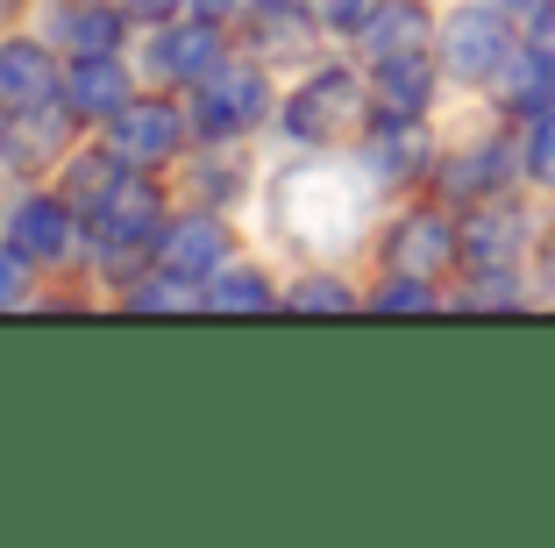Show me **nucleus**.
<instances>
[{"mask_svg":"<svg viewBox=\"0 0 555 548\" xmlns=\"http://www.w3.org/2000/svg\"><path fill=\"white\" fill-rule=\"evenodd\" d=\"M513 29H506V15H499V8H463L456 22H449V29H441V58H449V72H456V79H499V65H506L513 58Z\"/></svg>","mask_w":555,"mask_h":548,"instance_id":"f257e3e1","label":"nucleus"},{"mask_svg":"<svg viewBox=\"0 0 555 548\" xmlns=\"http://www.w3.org/2000/svg\"><path fill=\"white\" fill-rule=\"evenodd\" d=\"M179 150V114L171 107H129L115 122V157L121 164H164Z\"/></svg>","mask_w":555,"mask_h":548,"instance_id":"6e6552de","label":"nucleus"},{"mask_svg":"<svg viewBox=\"0 0 555 548\" xmlns=\"http://www.w3.org/2000/svg\"><path fill=\"white\" fill-rule=\"evenodd\" d=\"M520 242H527V214L513 200H477L470 221H463V264L470 271H513L520 264Z\"/></svg>","mask_w":555,"mask_h":548,"instance_id":"f03ea898","label":"nucleus"},{"mask_svg":"<svg viewBox=\"0 0 555 548\" xmlns=\"http://www.w3.org/2000/svg\"><path fill=\"white\" fill-rule=\"evenodd\" d=\"M377 307H435V292H427V285H413V278H399V285H385V292H377Z\"/></svg>","mask_w":555,"mask_h":548,"instance_id":"aec40b11","label":"nucleus"},{"mask_svg":"<svg viewBox=\"0 0 555 548\" xmlns=\"http://www.w3.org/2000/svg\"><path fill=\"white\" fill-rule=\"evenodd\" d=\"M499 107H513V114H548L555 107V50H541V43H520L499 65Z\"/></svg>","mask_w":555,"mask_h":548,"instance_id":"423d86ee","label":"nucleus"},{"mask_svg":"<svg viewBox=\"0 0 555 548\" xmlns=\"http://www.w3.org/2000/svg\"><path fill=\"white\" fill-rule=\"evenodd\" d=\"M363 29V58H413L421 50V36H427V15L413 8V0H392V8H377V15H363L357 22Z\"/></svg>","mask_w":555,"mask_h":548,"instance_id":"1a4fd4ad","label":"nucleus"},{"mask_svg":"<svg viewBox=\"0 0 555 548\" xmlns=\"http://www.w3.org/2000/svg\"><path fill=\"white\" fill-rule=\"evenodd\" d=\"M50 93H57V65H50V50H36V43L0 50V107L36 114Z\"/></svg>","mask_w":555,"mask_h":548,"instance_id":"0eeeda50","label":"nucleus"},{"mask_svg":"<svg viewBox=\"0 0 555 548\" xmlns=\"http://www.w3.org/2000/svg\"><path fill=\"white\" fill-rule=\"evenodd\" d=\"M357 107H363L357 79H349V72H321V79L293 100V136L299 143H343V136L357 129Z\"/></svg>","mask_w":555,"mask_h":548,"instance_id":"7ed1b4c3","label":"nucleus"},{"mask_svg":"<svg viewBox=\"0 0 555 548\" xmlns=\"http://www.w3.org/2000/svg\"><path fill=\"white\" fill-rule=\"evenodd\" d=\"M57 29H79V43L93 50V58H107V50H115V8H107V0H65V8H57Z\"/></svg>","mask_w":555,"mask_h":548,"instance_id":"4468645a","label":"nucleus"},{"mask_svg":"<svg viewBox=\"0 0 555 548\" xmlns=\"http://www.w3.org/2000/svg\"><path fill=\"white\" fill-rule=\"evenodd\" d=\"M541 271H548V300H555V235L541 242Z\"/></svg>","mask_w":555,"mask_h":548,"instance_id":"5701e85b","label":"nucleus"},{"mask_svg":"<svg viewBox=\"0 0 555 548\" xmlns=\"http://www.w3.org/2000/svg\"><path fill=\"white\" fill-rule=\"evenodd\" d=\"M499 178H506V143H477V150H463V157L441 171V186H449L456 200H491Z\"/></svg>","mask_w":555,"mask_h":548,"instance_id":"ddd939ff","label":"nucleus"},{"mask_svg":"<svg viewBox=\"0 0 555 548\" xmlns=\"http://www.w3.org/2000/svg\"><path fill=\"white\" fill-rule=\"evenodd\" d=\"M427 86H435V65H427L421 50H413V58H385V65H377V100H385V114H392V122H413V114L427 107Z\"/></svg>","mask_w":555,"mask_h":548,"instance_id":"9b49d317","label":"nucleus"},{"mask_svg":"<svg viewBox=\"0 0 555 548\" xmlns=\"http://www.w3.org/2000/svg\"><path fill=\"white\" fill-rule=\"evenodd\" d=\"M321 15L335 22V29H357V22L371 15V0H321Z\"/></svg>","mask_w":555,"mask_h":548,"instance_id":"412c9836","label":"nucleus"},{"mask_svg":"<svg viewBox=\"0 0 555 548\" xmlns=\"http://www.w3.org/2000/svg\"><path fill=\"white\" fill-rule=\"evenodd\" d=\"M520 164H527V178H534V186H548V193H555V107H548V114H534Z\"/></svg>","mask_w":555,"mask_h":548,"instance_id":"f3484780","label":"nucleus"},{"mask_svg":"<svg viewBox=\"0 0 555 548\" xmlns=\"http://www.w3.org/2000/svg\"><path fill=\"white\" fill-rule=\"evenodd\" d=\"M121 93H129V86H121V72L107 65V58H93V65L72 72V107H115Z\"/></svg>","mask_w":555,"mask_h":548,"instance_id":"dca6fc26","label":"nucleus"},{"mask_svg":"<svg viewBox=\"0 0 555 548\" xmlns=\"http://www.w3.org/2000/svg\"><path fill=\"white\" fill-rule=\"evenodd\" d=\"M421 129H413V122H399V129H385L371 143V171L377 178H406V171H421Z\"/></svg>","mask_w":555,"mask_h":548,"instance_id":"2eb2a0df","label":"nucleus"},{"mask_svg":"<svg viewBox=\"0 0 555 548\" xmlns=\"http://www.w3.org/2000/svg\"><path fill=\"white\" fill-rule=\"evenodd\" d=\"M164 65L171 72H207L214 65V36L193 29V43H164Z\"/></svg>","mask_w":555,"mask_h":548,"instance_id":"6ab92c4d","label":"nucleus"},{"mask_svg":"<svg viewBox=\"0 0 555 548\" xmlns=\"http://www.w3.org/2000/svg\"><path fill=\"white\" fill-rule=\"evenodd\" d=\"M299 300H307V307H349L343 285H299Z\"/></svg>","mask_w":555,"mask_h":548,"instance_id":"4be33fe9","label":"nucleus"},{"mask_svg":"<svg viewBox=\"0 0 555 548\" xmlns=\"http://www.w3.org/2000/svg\"><path fill=\"white\" fill-rule=\"evenodd\" d=\"M15 250L29 264H57L72 250V221H65V207H50V200H29V207L15 214Z\"/></svg>","mask_w":555,"mask_h":548,"instance_id":"f8f14e48","label":"nucleus"},{"mask_svg":"<svg viewBox=\"0 0 555 548\" xmlns=\"http://www.w3.org/2000/svg\"><path fill=\"white\" fill-rule=\"evenodd\" d=\"M449 257H463V228L449 221V214L421 207V214H406V221L392 228V264L399 271H441Z\"/></svg>","mask_w":555,"mask_h":548,"instance_id":"39448f33","label":"nucleus"},{"mask_svg":"<svg viewBox=\"0 0 555 548\" xmlns=\"http://www.w3.org/2000/svg\"><path fill=\"white\" fill-rule=\"evenodd\" d=\"M221 264H229V228L207 221V214H193V221H185L179 235L164 242V271H179V278L221 271Z\"/></svg>","mask_w":555,"mask_h":548,"instance_id":"9d476101","label":"nucleus"},{"mask_svg":"<svg viewBox=\"0 0 555 548\" xmlns=\"http://www.w3.org/2000/svg\"><path fill=\"white\" fill-rule=\"evenodd\" d=\"M214 307H271V285L263 278H221L214 285Z\"/></svg>","mask_w":555,"mask_h":548,"instance_id":"a211bd4d","label":"nucleus"},{"mask_svg":"<svg viewBox=\"0 0 555 548\" xmlns=\"http://www.w3.org/2000/svg\"><path fill=\"white\" fill-rule=\"evenodd\" d=\"M193 114H199V129H207V136L249 129V122L263 114V79H257V72H214V79L193 93Z\"/></svg>","mask_w":555,"mask_h":548,"instance_id":"20e7f679","label":"nucleus"}]
</instances>
